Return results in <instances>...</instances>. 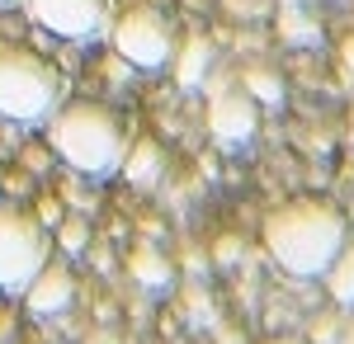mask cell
Here are the masks:
<instances>
[{"mask_svg":"<svg viewBox=\"0 0 354 344\" xmlns=\"http://www.w3.org/2000/svg\"><path fill=\"white\" fill-rule=\"evenodd\" d=\"M33 217H38L43 227H57V222H62V203H57V198H38V212H33Z\"/></svg>","mask_w":354,"mask_h":344,"instance_id":"18","label":"cell"},{"mask_svg":"<svg viewBox=\"0 0 354 344\" xmlns=\"http://www.w3.org/2000/svg\"><path fill=\"white\" fill-rule=\"evenodd\" d=\"M326 292L330 302H340V307H354V236L345 231V240L335 245V255L326 260Z\"/></svg>","mask_w":354,"mask_h":344,"instance_id":"9","label":"cell"},{"mask_svg":"<svg viewBox=\"0 0 354 344\" xmlns=\"http://www.w3.org/2000/svg\"><path fill=\"white\" fill-rule=\"evenodd\" d=\"M335 344H354V316L340 321V330H335Z\"/></svg>","mask_w":354,"mask_h":344,"instance_id":"19","label":"cell"},{"mask_svg":"<svg viewBox=\"0 0 354 344\" xmlns=\"http://www.w3.org/2000/svg\"><path fill=\"white\" fill-rule=\"evenodd\" d=\"M48 255H53L48 227L33 212L15 208V203H0V288L24 292L28 278L48 265Z\"/></svg>","mask_w":354,"mask_h":344,"instance_id":"4","label":"cell"},{"mask_svg":"<svg viewBox=\"0 0 354 344\" xmlns=\"http://www.w3.org/2000/svg\"><path fill=\"white\" fill-rule=\"evenodd\" d=\"M260 128V104L245 95V90H213V99H208V133L218 137L222 146H241L250 142Z\"/></svg>","mask_w":354,"mask_h":344,"instance_id":"7","label":"cell"},{"mask_svg":"<svg viewBox=\"0 0 354 344\" xmlns=\"http://www.w3.org/2000/svg\"><path fill=\"white\" fill-rule=\"evenodd\" d=\"M128 274H133L142 288H165L170 278H175V269H170V260H165L161 250L151 245V240H142L133 255H128Z\"/></svg>","mask_w":354,"mask_h":344,"instance_id":"11","label":"cell"},{"mask_svg":"<svg viewBox=\"0 0 354 344\" xmlns=\"http://www.w3.org/2000/svg\"><path fill=\"white\" fill-rule=\"evenodd\" d=\"M175 57V80L185 85V90H194V85H203V76L213 71V43L203 38V33H194V38H185V48Z\"/></svg>","mask_w":354,"mask_h":344,"instance_id":"10","label":"cell"},{"mask_svg":"<svg viewBox=\"0 0 354 344\" xmlns=\"http://www.w3.org/2000/svg\"><path fill=\"white\" fill-rule=\"evenodd\" d=\"M123 175H128V184H156V175H161V146L156 142H133L128 151H123V165H118Z\"/></svg>","mask_w":354,"mask_h":344,"instance_id":"12","label":"cell"},{"mask_svg":"<svg viewBox=\"0 0 354 344\" xmlns=\"http://www.w3.org/2000/svg\"><path fill=\"white\" fill-rule=\"evenodd\" d=\"M71 297H76V278H71V269L48 255V265L38 269V274L28 278V288H24L28 312H33V316H57V312L71 307Z\"/></svg>","mask_w":354,"mask_h":344,"instance_id":"8","label":"cell"},{"mask_svg":"<svg viewBox=\"0 0 354 344\" xmlns=\"http://www.w3.org/2000/svg\"><path fill=\"white\" fill-rule=\"evenodd\" d=\"M0 5H10V0H0Z\"/></svg>","mask_w":354,"mask_h":344,"instance_id":"25","label":"cell"},{"mask_svg":"<svg viewBox=\"0 0 354 344\" xmlns=\"http://www.w3.org/2000/svg\"><path fill=\"white\" fill-rule=\"evenodd\" d=\"M53 128H48V142L53 151L76 175H90V180H104L123 165V151H128V128L123 118L113 113L109 104H95V99H76V104L48 113Z\"/></svg>","mask_w":354,"mask_h":344,"instance_id":"2","label":"cell"},{"mask_svg":"<svg viewBox=\"0 0 354 344\" xmlns=\"http://www.w3.org/2000/svg\"><path fill=\"white\" fill-rule=\"evenodd\" d=\"M109 38H113V52L123 57L128 66H142V71L165 66L170 52H175V33H170V24H165V15L156 10V5H142V0L118 10Z\"/></svg>","mask_w":354,"mask_h":344,"instance_id":"5","label":"cell"},{"mask_svg":"<svg viewBox=\"0 0 354 344\" xmlns=\"http://www.w3.org/2000/svg\"><path fill=\"white\" fill-rule=\"evenodd\" d=\"M279 33H283L288 43H317V38H322V24H317V19H307L298 5H288V10L279 15Z\"/></svg>","mask_w":354,"mask_h":344,"instance_id":"14","label":"cell"},{"mask_svg":"<svg viewBox=\"0 0 354 344\" xmlns=\"http://www.w3.org/2000/svg\"><path fill=\"white\" fill-rule=\"evenodd\" d=\"M335 330H340V316H317L312 340H317V344H335Z\"/></svg>","mask_w":354,"mask_h":344,"instance_id":"17","label":"cell"},{"mask_svg":"<svg viewBox=\"0 0 354 344\" xmlns=\"http://www.w3.org/2000/svg\"><path fill=\"white\" fill-rule=\"evenodd\" d=\"M283 5H298V0H283Z\"/></svg>","mask_w":354,"mask_h":344,"instance_id":"24","label":"cell"},{"mask_svg":"<svg viewBox=\"0 0 354 344\" xmlns=\"http://www.w3.org/2000/svg\"><path fill=\"white\" fill-rule=\"evenodd\" d=\"M265 344H307V340H298V335H274V340H265Z\"/></svg>","mask_w":354,"mask_h":344,"instance_id":"22","label":"cell"},{"mask_svg":"<svg viewBox=\"0 0 354 344\" xmlns=\"http://www.w3.org/2000/svg\"><path fill=\"white\" fill-rule=\"evenodd\" d=\"M85 240H90V227H85L81 217H71V222H57V245H62L66 255L85 250Z\"/></svg>","mask_w":354,"mask_h":344,"instance_id":"15","label":"cell"},{"mask_svg":"<svg viewBox=\"0 0 354 344\" xmlns=\"http://www.w3.org/2000/svg\"><path fill=\"white\" fill-rule=\"evenodd\" d=\"M340 61H345V71H350V76H354V33H350V38H345V48H340Z\"/></svg>","mask_w":354,"mask_h":344,"instance_id":"20","label":"cell"},{"mask_svg":"<svg viewBox=\"0 0 354 344\" xmlns=\"http://www.w3.org/2000/svg\"><path fill=\"white\" fill-rule=\"evenodd\" d=\"M350 142H354V104H350Z\"/></svg>","mask_w":354,"mask_h":344,"instance_id":"23","label":"cell"},{"mask_svg":"<svg viewBox=\"0 0 354 344\" xmlns=\"http://www.w3.org/2000/svg\"><path fill=\"white\" fill-rule=\"evenodd\" d=\"M241 255H245L241 236H218V245H213V260H218V265H236Z\"/></svg>","mask_w":354,"mask_h":344,"instance_id":"16","label":"cell"},{"mask_svg":"<svg viewBox=\"0 0 354 344\" xmlns=\"http://www.w3.org/2000/svg\"><path fill=\"white\" fill-rule=\"evenodd\" d=\"M57 95H62V76L48 57L0 43V118L38 123L57 108Z\"/></svg>","mask_w":354,"mask_h":344,"instance_id":"3","label":"cell"},{"mask_svg":"<svg viewBox=\"0 0 354 344\" xmlns=\"http://www.w3.org/2000/svg\"><path fill=\"white\" fill-rule=\"evenodd\" d=\"M33 24H43L57 38H71V43H85V38H100L104 24H109V5L104 0H24Z\"/></svg>","mask_w":354,"mask_h":344,"instance_id":"6","label":"cell"},{"mask_svg":"<svg viewBox=\"0 0 354 344\" xmlns=\"http://www.w3.org/2000/svg\"><path fill=\"white\" fill-rule=\"evenodd\" d=\"M10 330H15V316H10V312H0V335H10Z\"/></svg>","mask_w":354,"mask_h":344,"instance_id":"21","label":"cell"},{"mask_svg":"<svg viewBox=\"0 0 354 344\" xmlns=\"http://www.w3.org/2000/svg\"><path fill=\"white\" fill-rule=\"evenodd\" d=\"M241 90L255 104H283V80L274 76L270 66H245L241 71Z\"/></svg>","mask_w":354,"mask_h":344,"instance_id":"13","label":"cell"},{"mask_svg":"<svg viewBox=\"0 0 354 344\" xmlns=\"http://www.w3.org/2000/svg\"><path fill=\"white\" fill-rule=\"evenodd\" d=\"M345 231H350V222L330 198H293L265 217V250L279 260V269L312 278L326 269Z\"/></svg>","mask_w":354,"mask_h":344,"instance_id":"1","label":"cell"}]
</instances>
